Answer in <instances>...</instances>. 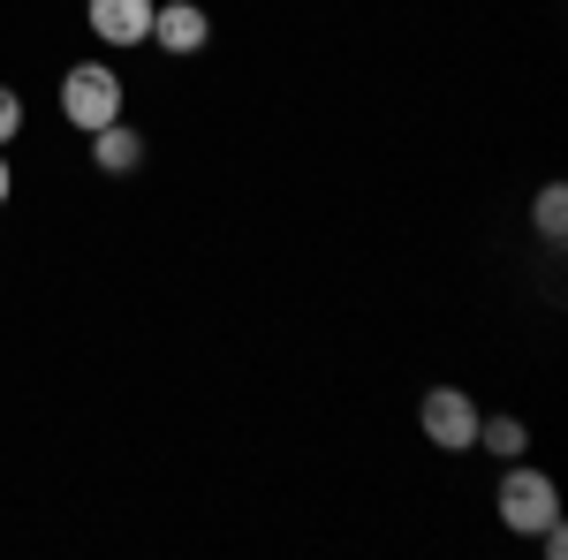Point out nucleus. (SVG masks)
<instances>
[{"label": "nucleus", "mask_w": 568, "mask_h": 560, "mask_svg": "<svg viewBox=\"0 0 568 560\" xmlns=\"http://www.w3.org/2000/svg\"><path fill=\"white\" fill-rule=\"evenodd\" d=\"M61 114L84 136L106 130V122H122V77H114L106 61H77V69L61 77Z\"/></svg>", "instance_id": "1"}, {"label": "nucleus", "mask_w": 568, "mask_h": 560, "mask_svg": "<svg viewBox=\"0 0 568 560\" xmlns=\"http://www.w3.org/2000/svg\"><path fill=\"white\" fill-rule=\"evenodd\" d=\"M561 516V492H554V477L530 470V462H508V477H500V522L516 530V538H538L546 522Z\"/></svg>", "instance_id": "2"}, {"label": "nucleus", "mask_w": 568, "mask_h": 560, "mask_svg": "<svg viewBox=\"0 0 568 560\" xmlns=\"http://www.w3.org/2000/svg\"><path fill=\"white\" fill-rule=\"evenodd\" d=\"M478 401H470V387H433L425 401H417V425H425V439H433L439 455H470L478 447Z\"/></svg>", "instance_id": "3"}, {"label": "nucleus", "mask_w": 568, "mask_h": 560, "mask_svg": "<svg viewBox=\"0 0 568 560\" xmlns=\"http://www.w3.org/2000/svg\"><path fill=\"white\" fill-rule=\"evenodd\" d=\"M152 45L190 61V53H205V45H213V16H205L197 0H160V8H152Z\"/></svg>", "instance_id": "4"}, {"label": "nucleus", "mask_w": 568, "mask_h": 560, "mask_svg": "<svg viewBox=\"0 0 568 560\" xmlns=\"http://www.w3.org/2000/svg\"><path fill=\"white\" fill-rule=\"evenodd\" d=\"M152 8L160 0H84V23L99 45H152Z\"/></svg>", "instance_id": "5"}, {"label": "nucleus", "mask_w": 568, "mask_h": 560, "mask_svg": "<svg viewBox=\"0 0 568 560\" xmlns=\"http://www.w3.org/2000/svg\"><path fill=\"white\" fill-rule=\"evenodd\" d=\"M91 167H99V174H136V167H144V136H136L130 122L91 130Z\"/></svg>", "instance_id": "6"}, {"label": "nucleus", "mask_w": 568, "mask_h": 560, "mask_svg": "<svg viewBox=\"0 0 568 560\" xmlns=\"http://www.w3.org/2000/svg\"><path fill=\"white\" fill-rule=\"evenodd\" d=\"M478 447H485V455H500V462H524L530 425H524V417H478Z\"/></svg>", "instance_id": "7"}, {"label": "nucleus", "mask_w": 568, "mask_h": 560, "mask_svg": "<svg viewBox=\"0 0 568 560\" xmlns=\"http://www.w3.org/2000/svg\"><path fill=\"white\" fill-rule=\"evenodd\" d=\"M530 220H538V235H546V243H561V235H568V190H561V182H546V190H538Z\"/></svg>", "instance_id": "8"}, {"label": "nucleus", "mask_w": 568, "mask_h": 560, "mask_svg": "<svg viewBox=\"0 0 568 560\" xmlns=\"http://www.w3.org/2000/svg\"><path fill=\"white\" fill-rule=\"evenodd\" d=\"M16 130H23V99L0 84V144H16Z\"/></svg>", "instance_id": "9"}, {"label": "nucleus", "mask_w": 568, "mask_h": 560, "mask_svg": "<svg viewBox=\"0 0 568 560\" xmlns=\"http://www.w3.org/2000/svg\"><path fill=\"white\" fill-rule=\"evenodd\" d=\"M8 190H16V174H8V160H0V205H8Z\"/></svg>", "instance_id": "10"}]
</instances>
